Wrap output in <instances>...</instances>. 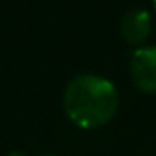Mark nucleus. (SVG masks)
Here are the masks:
<instances>
[{
	"label": "nucleus",
	"instance_id": "1",
	"mask_svg": "<svg viewBox=\"0 0 156 156\" xmlns=\"http://www.w3.org/2000/svg\"><path fill=\"white\" fill-rule=\"evenodd\" d=\"M64 109L78 127L96 129L115 116L118 109V91L107 78L80 75L66 87Z\"/></svg>",
	"mask_w": 156,
	"mask_h": 156
},
{
	"label": "nucleus",
	"instance_id": "2",
	"mask_svg": "<svg viewBox=\"0 0 156 156\" xmlns=\"http://www.w3.org/2000/svg\"><path fill=\"white\" fill-rule=\"evenodd\" d=\"M131 76L138 89L156 91V45L140 47L131 56Z\"/></svg>",
	"mask_w": 156,
	"mask_h": 156
},
{
	"label": "nucleus",
	"instance_id": "3",
	"mask_svg": "<svg viewBox=\"0 0 156 156\" xmlns=\"http://www.w3.org/2000/svg\"><path fill=\"white\" fill-rule=\"evenodd\" d=\"M120 31L123 38L131 44H140L151 33V15L142 7L129 9L120 24Z\"/></svg>",
	"mask_w": 156,
	"mask_h": 156
},
{
	"label": "nucleus",
	"instance_id": "4",
	"mask_svg": "<svg viewBox=\"0 0 156 156\" xmlns=\"http://www.w3.org/2000/svg\"><path fill=\"white\" fill-rule=\"evenodd\" d=\"M7 156H27V154H26V153H22V151H11Z\"/></svg>",
	"mask_w": 156,
	"mask_h": 156
},
{
	"label": "nucleus",
	"instance_id": "5",
	"mask_svg": "<svg viewBox=\"0 0 156 156\" xmlns=\"http://www.w3.org/2000/svg\"><path fill=\"white\" fill-rule=\"evenodd\" d=\"M42 156H56V154H42Z\"/></svg>",
	"mask_w": 156,
	"mask_h": 156
},
{
	"label": "nucleus",
	"instance_id": "6",
	"mask_svg": "<svg viewBox=\"0 0 156 156\" xmlns=\"http://www.w3.org/2000/svg\"><path fill=\"white\" fill-rule=\"evenodd\" d=\"M154 5H156V0H154Z\"/></svg>",
	"mask_w": 156,
	"mask_h": 156
}]
</instances>
